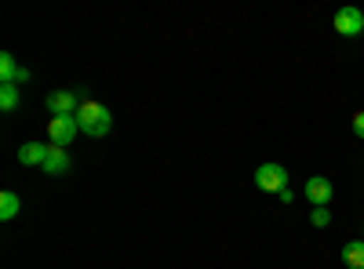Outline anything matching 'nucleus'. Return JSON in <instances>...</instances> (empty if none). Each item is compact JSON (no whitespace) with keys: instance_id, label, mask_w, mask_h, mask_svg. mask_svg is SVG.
Segmentation results:
<instances>
[{"instance_id":"obj_1","label":"nucleus","mask_w":364,"mask_h":269,"mask_svg":"<svg viewBox=\"0 0 364 269\" xmlns=\"http://www.w3.org/2000/svg\"><path fill=\"white\" fill-rule=\"evenodd\" d=\"M77 124H80V131L91 135V138H106L109 128H113V113H109L102 102L87 99V102L77 109Z\"/></svg>"},{"instance_id":"obj_2","label":"nucleus","mask_w":364,"mask_h":269,"mask_svg":"<svg viewBox=\"0 0 364 269\" xmlns=\"http://www.w3.org/2000/svg\"><path fill=\"white\" fill-rule=\"evenodd\" d=\"M255 186L262 193H281V190H288V171L281 164H259L255 168Z\"/></svg>"},{"instance_id":"obj_3","label":"nucleus","mask_w":364,"mask_h":269,"mask_svg":"<svg viewBox=\"0 0 364 269\" xmlns=\"http://www.w3.org/2000/svg\"><path fill=\"white\" fill-rule=\"evenodd\" d=\"M77 131H80V124H77V116H51L48 121V135H51V146H70L73 138H77Z\"/></svg>"},{"instance_id":"obj_4","label":"nucleus","mask_w":364,"mask_h":269,"mask_svg":"<svg viewBox=\"0 0 364 269\" xmlns=\"http://www.w3.org/2000/svg\"><path fill=\"white\" fill-rule=\"evenodd\" d=\"M44 106L51 109V116H77V109H80L84 102L77 99V92L63 87V92H51V95L44 99Z\"/></svg>"},{"instance_id":"obj_5","label":"nucleus","mask_w":364,"mask_h":269,"mask_svg":"<svg viewBox=\"0 0 364 269\" xmlns=\"http://www.w3.org/2000/svg\"><path fill=\"white\" fill-rule=\"evenodd\" d=\"M336 33H343V37L364 33V11L360 8H339L336 11Z\"/></svg>"},{"instance_id":"obj_6","label":"nucleus","mask_w":364,"mask_h":269,"mask_svg":"<svg viewBox=\"0 0 364 269\" xmlns=\"http://www.w3.org/2000/svg\"><path fill=\"white\" fill-rule=\"evenodd\" d=\"M331 193H336V186H331V178H324V175H314L310 182H306V200L314 207H328L331 204Z\"/></svg>"},{"instance_id":"obj_7","label":"nucleus","mask_w":364,"mask_h":269,"mask_svg":"<svg viewBox=\"0 0 364 269\" xmlns=\"http://www.w3.org/2000/svg\"><path fill=\"white\" fill-rule=\"evenodd\" d=\"M29 80V70L15 62V55L4 51L0 55V84H26Z\"/></svg>"},{"instance_id":"obj_8","label":"nucleus","mask_w":364,"mask_h":269,"mask_svg":"<svg viewBox=\"0 0 364 269\" xmlns=\"http://www.w3.org/2000/svg\"><path fill=\"white\" fill-rule=\"evenodd\" d=\"M48 153H51V146H41V142H26V146H18V164H26V168H44Z\"/></svg>"},{"instance_id":"obj_9","label":"nucleus","mask_w":364,"mask_h":269,"mask_svg":"<svg viewBox=\"0 0 364 269\" xmlns=\"http://www.w3.org/2000/svg\"><path fill=\"white\" fill-rule=\"evenodd\" d=\"M70 153L63 146H51V153H48V160H44V175H66L70 171Z\"/></svg>"},{"instance_id":"obj_10","label":"nucleus","mask_w":364,"mask_h":269,"mask_svg":"<svg viewBox=\"0 0 364 269\" xmlns=\"http://www.w3.org/2000/svg\"><path fill=\"white\" fill-rule=\"evenodd\" d=\"M343 262H346L350 269H364V241H346Z\"/></svg>"},{"instance_id":"obj_11","label":"nucleus","mask_w":364,"mask_h":269,"mask_svg":"<svg viewBox=\"0 0 364 269\" xmlns=\"http://www.w3.org/2000/svg\"><path fill=\"white\" fill-rule=\"evenodd\" d=\"M18 207H22V200H18V193H0V222H11L15 215H18Z\"/></svg>"},{"instance_id":"obj_12","label":"nucleus","mask_w":364,"mask_h":269,"mask_svg":"<svg viewBox=\"0 0 364 269\" xmlns=\"http://www.w3.org/2000/svg\"><path fill=\"white\" fill-rule=\"evenodd\" d=\"M0 109L4 113L18 109V84H0Z\"/></svg>"},{"instance_id":"obj_13","label":"nucleus","mask_w":364,"mask_h":269,"mask_svg":"<svg viewBox=\"0 0 364 269\" xmlns=\"http://www.w3.org/2000/svg\"><path fill=\"white\" fill-rule=\"evenodd\" d=\"M310 222H314L317 229H324V226H331V212H328V207H314V212H310Z\"/></svg>"},{"instance_id":"obj_14","label":"nucleus","mask_w":364,"mask_h":269,"mask_svg":"<svg viewBox=\"0 0 364 269\" xmlns=\"http://www.w3.org/2000/svg\"><path fill=\"white\" fill-rule=\"evenodd\" d=\"M353 135H357V138H364V109H360V113H353Z\"/></svg>"}]
</instances>
